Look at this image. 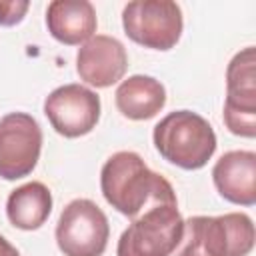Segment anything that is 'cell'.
Listing matches in <instances>:
<instances>
[{
    "instance_id": "cell-14",
    "label": "cell",
    "mask_w": 256,
    "mask_h": 256,
    "mask_svg": "<svg viewBox=\"0 0 256 256\" xmlns=\"http://www.w3.org/2000/svg\"><path fill=\"white\" fill-rule=\"evenodd\" d=\"M52 212V192L42 182H28L10 192L6 216L20 230H38Z\"/></svg>"
},
{
    "instance_id": "cell-8",
    "label": "cell",
    "mask_w": 256,
    "mask_h": 256,
    "mask_svg": "<svg viewBox=\"0 0 256 256\" xmlns=\"http://www.w3.org/2000/svg\"><path fill=\"white\" fill-rule=\"evenodd\" d=\"M42 130L26 112H10L0 120V176L18 180L28 176L40 158Z\"/></svg>"
},
{
    "instance_id": "cell-7",
    "label": "cell",
    "mask_w": 256,
    "mask_h": 256,
    "mask_svg": "<svg viewBox=\"0 0 256 256\" xmlns=\"http://www.w3.org/2000/svg\"><path fill=\"white\" fill-rule=\"evenodd\" d=\"M224 124L242 138L256 136V50L246 46L226 68Z\"/></svg>"
},
{
    "instance_id": "cell-3",
    "label": "cell",
    "mask_w": 256,
    "mask_h": 256,
    "mask_svg": "<svg viewBox=\"0 0 256 256\" xmlns=\"http://www.w3.org/2000/svg\"><path fill=\"white\" fill-rule=\"evenodd\" d=\"M254 248V224L244 212L192 216L174 256H248Z\"/></svg>"
},
{
    "instance_id": "cell-1",
    "label": "cell",
    "mask_w": 256,
    "mask_h": 256,
    "mask_svg": "<svg viewBox=\"0 0 256 256\" xmlns=\"http://www.w3.org/2000/svg\"><path fill=\"white\" fill-rule=\"evenodd\" d=\"M100 190L114 210L132 220L154 206L178 204L172 184L158 172H152L142 156L132 150H120L104 162Z\"/></svg>"
},
{
    "instance_id": "cell-13",
    "label": "cell",
    "mask_w": 256,
    "mask_h": 256,
    "mask_svg": "<svg viewBox=\"0 0 256 256\" xmlns=\"http://www.w3.org/2000/svg\"><path fill=\"white\" fill-rule=\"evenodd\" d=\"M116 108L130 120H150L166 104V90L160 80L134 74L120 82L116 88Z\"/></svg>"
},
{
    "instance_id": "cell-16",
    "label": "cell",
    "mask_w": 256,
    "mask_h": 256,
    "mask_svg": "<svg viewBox=\"0 0 256 256\" xmlns=\"http://www.w3.org/2000/svg\"><path fill=\"white\" fill-rule=\"evenodd\" d=\"M0 256H20V252L16 250V246H12L2 234H0Z\"/></svg>"
},
{
    "instance_id": "cell-6",
    "label": "cell",
    "mask_w": 256,
    "mask_h": 256,
    "mask_svg": "<svg viewBox=\"0 0 256 256\" xmlns=\"http://www.w3.org/2000/svg\"><path fill=\"white\" fill-rule=\"evenodd\" d=\"M110 238V224L102 208L76 198L64 206L56 224V244L64 256H102Z\"/></svg>"
},
{
    "instance_id": "cell-15",
    "label": "cell",
    "mask_w": 256,
    "mask_h": 256,
    "mask_svg": "<svg viewBox=\"0 0 256 256\" xmlns=\"http://www.w3.org/2000/svg\"><path fill=\"white\" fill-rule=\"evenodd\" d=\"M30 4L26 0H0V26L20 24Z\"/></svg>"
},
{
    "instance_id": "cell-5",
    "label": "cell",
    "mask_w": 256,
    "mask_h": 256,
    "mask_svg": "<svg viewBox=\"0 0 256 256\" xmlns=\"http://www.w3.org/2000/svg\"><path fill=\"white\" fill-rule=\"evenodd\" d=\"M122 26L132 42L164 52L178 44L184 20L172 0H134L122 10Z\"/></svg>"
},
{
    "instance_id": "cell-4",
    "label": "cell",
    "mask_w": 256,
    "mask_h": 256,
    "mask_svg": "<svg viewBox=\"0 0 256 256\" xmlns=\"http://www.w3.org/2000/svg\"><path fill=\"white\" fill-rule=\"evenodd\" d=\"M184 232L178 204H160L138 218L120 234L116 256H172Z\"/></svg>"
},
{
    "instance_id": "cell-10",
    "label": "cell",
    "mask_w": 256,
    "mask_h": 256,
    "mask_svg": "<svg viewBox=\"0 0 256 256\" xmlns=\"http://www.w3.org/2000/svg\"><path fill=\"white\" fill-rule=\"evenodd\" d=\"M128 70V54L120 40L96 34L86 40L76 54V72L80 80L94 88H108L124 78Z\"/></svg>"
},
{
    "instance_id": "cell-12",
    "label": "cell",
    "mask_w": 256,
    "mask_h": 256,
    "mask_svg": "<svg viewBox=\"0 0 256 256\" xmlns=\"http://www.w3.org/2000/svg\"><path fill=\"white\" fill-rule=\"evenodd\" d=\"M46 26L60 44L80 46L96 32V10L88 0H54L46 8Z\"/></svg>"
},
{
    "instance_id": "cell-2",
    "label": "cell",
    "mask_w": 256,
    "mask_h": 256,
    "mask_svg": "<svg viewBox=\"0 0 256 256\" xmlns=\"http://www.w3.org/2000/svg\"><path fill=\"white\" fill-rule=\"evenodd\" d=\"M160 156L182 168L200 170L216 152V134L210 122L192 110H174L166 114L152 132Z\"/></svg>"
},
{
    "instance_id": "cell-11",
    "label": "cell",
    "mask_w": 256,
    "mask_h": 256,
    "mask_svg": "<svg viewBox=\"0 0 256 256\" xmlns=\"http://www.w3.org/2000/svg\"><path fill=\"white\" fill-rule=\"evenodd\" d=\"M212 180L218 194L238 206L256 204V154L252 150H230L216 160Z\"/></svg>"
},
{
    "instance_id": "cell-9",
    "label": "cell",
    "mask_w": 256,
    "mask_h": 256,
    "mask_svg": "<svg viewBox=\"0 0 256 256\" xmlns=\"http://www.w3.org/2000/svg\"><path fill=\"white\" fill-rule=\"evenodd\" d=\"M100 96L82 84L54 88L44 100V114L64 138H80L92 132L100 120Z\"/></svg>"
}]
</instances>
